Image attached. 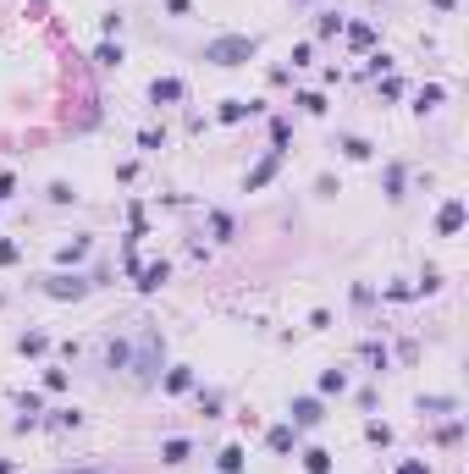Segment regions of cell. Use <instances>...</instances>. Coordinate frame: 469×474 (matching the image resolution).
Masks as SVG:
<instances>
[{
  "mask_svg": "<svg viewBox=\"0 0 469 474\" xmlns=\"http://www.w3.org/2000/svg\"><path fill=\"white\" fill-rule=\"evenodd\" d=\"M254 50H260V44H254L248 33H221V39L205 44V61H210V67H243V61H254Z\"/></svg>",
  "mask_w": 469,
  "mask_h": 474,
  "instance_id": "cell-1",
  "label": "cell"
},
{
  "mask_svg": "<svg viewBox=\"0 0 469 474\" xmlns=\"http://www.w3.org/2000/svg\"><path fill=\"white\" fill-rule=\"evenodd\" d=\"M133 370H138V381H155V375H160V336H155V331L138 336V359H133Z\"/></svg>",
  "mask_w": 469,
  "mask_h": 474,
  "instance_id": "cell-2",
  "label": "cell"
},
{
  "mask_svg": "<svg viewBox=\"0 0 469 474\" xmlns=\"http://www.w3.org/2000/svg\"><path fill=\"white\" fill-rule=\"evenodd\" d=\"M88 287H94V281H83V276H50V281H45L50 298H83Z\"/></svg>",
  "mask_w": 469,
  "mask_h": 474,
  "instance_id": "cell-3",
  "label": "cell"
},
{
  "mask_svg": "<svg viewBox=\"0 0 469 474\" xmlns=\"http://www.w3.org/2000/svg\"><path fill=\"white\" fill-rule=\"evenodd\" d=\"M326 414H320V402L315 397H293V430H310V425H320Z\"/></svg>",
  "mask_w": 469,
  "mask_h": 474,
  "instance_id": "cell-4",
  "label": "cell"
},
{
  "mask_svg": "<svg viewBox=\"0 0 469 474\" xmlns=\"http://www.w3.org/2000/svg\"><path fill=\"white\" fill-rule=\"evenodd\" d=\"M182 94H188L182 78H155V83H150V99H155V105H177Z\"/></svg>",
  "mask_w": 469,
  "mask_h": 474,
  "instance_id": "cell-5",
  "label": "cell"
},
{
  "mask_svg": "<svg viewBox=\"0 0 469 474\" xmlns=\"http://www.w3.org/2000/svg\"><path fill=\"white\" fill-rule=\"evenodd\" d=\"M459 227H464V199H447V204H442V215H436V232L453 237Z\"/></svg>",
  "mask_w": 469,
  "mask_h": 474,
  "instance_id": "cell-6",
  "label": "cell"
},
{
  "mask_svg": "<svg viewBox=\"0 0 469 474\" xmlns=\"http://www.w3.org/2000/svg\"><path fill=\"white\" fill-rule=\"evenodd\" d=\"M276 165H282V149H271V155H265L260 165H254V171H248V193H260V188L276 177Z\"/></svg>",
  "mask_w": 469,
  "mask_h": 474,
  "instance_id": "cell-7",
  "label": "cell"
},
{
  "mask_svg": "<svg viewBox=\"0 0 469 474\" xmlns=\"http://www.w3.org/2000/svg\"><path fill=\"white\" fill-rule=\"evenodd\" d=\"M166 276H171V265L160 259V265H138V293H160L166 287Z\"/></svg>",
  "mask_w": 469,
  "mask_h": 474,
  "instance_id": "cell-8",
  "label": "cell"
},
{
  "mask_svg": "<svg viewBox=\"0 0 469 474\" xmlns=\"http://www.w3.org/2000/svg\"><path fill=\"white\" fill-rule=\"evenodd\" d=\"M188 458H193V441H182V436L160 441V464H188Z\"/></svg>",
  "mask_w": 469,
  "mask_h": 474,
  "instance_id": "cell-9",
  "label": "cell"
},
{
  "mask_svg": "<svg viewBox=\"0 0 469 474\" xmlns=\"http://www.w3.org/2000/svg\"><path fill=\"white\" fill-rule=\"evenodd\" d=\"M293 441H299V430H293V425H276V430L265 436V447H271V452H293Z\"/></svg>",
  "mask_w": 469,
  "mask_h": 474,
  "instance_id": "cell-10",
  "label": "cell"
},
{
  "mask_svg": "<svg viewBox=\"0 0 469 474\" xmlns=\"http://www.w3.org/2000/svg\"><path fill=\"white\" fill-rule=\"evenodd\" d=\"M260 105L254 99H221V122H243V116H254Z\"/></svg>",
  "mask_w": 469,
  "mask_h": 474,
  "instance_id": "cell-11",
  "label": "cell"
},
{
  "mask_svg": "<svg viewBox=\"0 0 469 474\" xmlns=\"http://www.w3.org/2000/svg\"><path fill=\"white\" fill-rule=\"evenodd\" d=\"M304 469L310 474H331V452H326V447H304Z\"/></svg>",
  "mask_w": 469,
  "mask_h": 474,
  "instance_id": "cell-12",
  "label": "cell"
},
{
  "mask_svg": "<svg viewBox=\"0 0 469 474\" xmlns=\"http://www.w3.org/2000/svg\"><path fill=\"white\" fill-rule=\"evenodd\" d=\"M216 469L221 474H243V447H221V452H216Z\"/></svg>",
  "mask_w": 469,
  "mask_h": 474,
  "instance_id": "cell-13",
  "label": "cell"
},
{
  "mask_svg": "<svg viewBox=\"0 0 469 474\" xmlns=\"http://www.w3.org/2000/svg\"><path fill=\"white\" fill-rule=\"evenodd\" d=\"M105 364H111V370H127V364H133V348H127V342H111V348H105Z\"/></svg>",
  "mask_w": 469,
  "mask_h": 474,
  "instance_id": "cell-14",
  "label": "cell"
},
{
  "mask_svg": "<svg viewBox=\"0 0 469 474\" xmlns=\"http://www.w3.org/2000/svg\"><path fill=\"white\" fill-rule=\"evenodd\" d=\"M188 386H193V370H188V364H177V370L166 375V392H188Z\"/></svg>",
  "mask_w": 469,
  "mask_h": 474,
  "instance_id": "cell-15",
  "label": "cell"
},
{
  "mask_svg": "<svg viewBox=\"0 0 469 474\" xmlns=\"http://www.w3.org/2000/svg\"><path fill=\"white\" fill-rule=\"evenodd\" d=\"M320 392L331 397V392H348V370H326L320 375Z\"/></svg>",
  "mask_w": 469,
  "mask_h": 474,
  "instance_id": "cell-16",
  "label": "cell"
},
{
  "mask_svg": "<svg viewBox=\"0 0 469 474\" xmlns=\"http://www.w3.org/2000/svg\"><path fill=\"white\" fill-rule=\"evenodd\" d=\"M348 44H359V50H370V44H376V28H365V22H353V28H348Z\"/></svg>",
  "mask_w": 469,
  "mask_h": 474,
  "instance_id": "cell-17",
  "label": "cell"
},
{
  "mask_svg": "<svg viewBox=\"0 0 469 474\" xmlns=\"http://www.w3.org/2000/svg\"><path fill=\"white\" fill-rule=\"evenodd\" d=\"M436 105H442V83H425V88H420V105H414V111H436Z\"/></svg>",
  "mask_w": 469,
  "mask_h": 474,
  "instance_id": "cell-18",
  "label": "cell"
},
{
  "mask_svg": "<svg viewBox=\"0 0 469 474\" xmlns=\"http://www.w3.org/2000/svg\"><path fill=\"white\" fill-rule=\"evenodd\" d=\"M459 402L453 397H420V414H453Z\"/></svg>",
  "mask_w": 469,
  "mask_h": 474,
  "instance_id": "cell-19",
  "label": "cell"
},
{
  "mask_svg": "<svg viewBox=\"0 0 469 474\" xmlns=\"http://www.w3.org/2000/svg\"><path fill=\"white\" fill-rule=\"evenodd\" d=\"M342 155H348V160H370L376 149H370L365 138H342Z\"/></svg>",
  "mask_w": 469,
  "mask_h": 474,
  "instance_id": "cell-20",
  "label": "cell"
},
{
  "mask_svg": "<svg viewBox=\"0 0 469 474\" xmlns=\"http://www.w3.org/2000/svg\"><path fill=\"white\" fill-rule=\"evenodd\" d=\"M94 61H100V67H122V44H100Z\"/></svg>",
  "mask_w": 469,
  "mask_h": 474,
  "instance_id": "cell-21",
  "label": "cell"
},
{
  "mask_svg": "<svg viewBox=\"0 0 469 474\" xmlns=\"http://www.w3.org/2000/svg\"><path fill=\"white\" fill-rule=\"evenodd\" d=\"M17 348H22V353H45V348H50V336H45V331H28Z\"/></svg>",
  "mask_w": 469,
  "mask_h": 474,
  "instance_id": "cell-22",
  "label": "cell"
},
{
  "mask_svg": "<svg viewBox=\"0 0 469 474\" xmlns=\"http://www.w3.org/2000/svg\"><path fill=\"white\" fill-rule=\"evenodd\" d=\"M210 232L227 243V237H232V215H227V210H216V215H210Z\"/></svg>",
  "mask_w": 469,
  "mask_h": 474,
  "instance_id": "cell-23",
  "label": "cell"
},
{
  "mask_svg": "<svg viewBox=\"0 0 469 474\" xmlns=\"http://www.w3.org/2000/svg\"><path fill=\"white\" fill-rule=\"evenodd\" d=\"M83 254H88V237H72V243L61 248V265H72V259H83Z\"/></svg>",
  "mask_w": 469,
  "mask_h": 474,
  "instance_id": "cell-24",
  "label": "cell"
},
{
  "mask_svg": "<svg viewBox=\"0 0 469 474\" xmlns=\"http://www.w3.org/2000/svg\"><path fill=\"white\" fill-rule=\"evenodd\" d=\"M365 359H370L376 370H387V359H392V353H387V348H381V342H365Z\"/></svg>",
  "mask_w": 469,
  "mask_h": 474,
  "instance_id": "cell-25",
  "label": "cell"
},
{
  "mask_svg": "<svg viewBox=\"0 0 469 474\" xmlns=\"http://www.w3.org/2000/svg\"><path fill=\"white\" fill-rule=\"evenodd\" d=\"M387 193H392V199H403V165H387Z\"/></svg>",
  "mask_w": 469,
  "mask_h": 474,
  "instance_id": "cell-26",
  "label": "cell"
},
{
  "mask_svg": "<svg viewBox=\"0 0 469 474\" xmlns=\"http://www.w3.org/2000/svg\"><path fill=\"white\" fill-rule=\"evenodd\" d=\"M78 419H83L78 408H56V419H50V425H61V430H72V425H78Z\"/></svg>",
  "mask_w": 469,
  "mask_h": 474,
  "instance_id": "cell-27",
  "label": "cell"
},
{
  "mask_svg": "<svg viewBox=\"0 0 469 474\" xmlns=\"http://www.w3.org/2000/svg\"><path fill=\"white\" fill-rule=\"evenodd\" d=\"M299 105H304L310 116H320V111H326V99H320V94H299Z\"/></svg>",
  "mask_w": 469,
  "mask_h": 474,
  "instance_id": "cell-28",
  "label": "cell"
},
{
  "mask_svg": "<svg viewBox=\"0 0 469 474\" xmlns=\"http://www.w3.org/2000/svg\"><path fill=\"white\" fill-rule=\"evenodd\" d=\"M397 474H431V469H425L420 458H403V464H397Z\"/></svg>",
  "mask_w": 469,
  "mask_h": 474,
  "instance_id": "cell-29",
  "label": "cell"
},
{
  "mask_svg": "<svg viewBox=\"0 0 469 474\" xmlns=\"http://www.w3.org/2000/svg\"><path fill=\"white\" fill-rule=\"evenodd\" d=\"M11 193H17V182H11V177H6V171H0V204H6V199H11Z\"/></svg>",
  "mask_w": 469,
  "mask_h": 474,
  "instance_id": "cell-30",
  "label": "cell"
},
{
  "mask_svg": "<svg viewBox=\"0 0 469 474\" xmlns=\"http://www.w3.org/2000/svg\"><path fill=\"white\" fill-rule=\"evenodd\" d=\"M0 265H17V243H0Z\"/></svg>",
  "mask_w": 469,
  "mask_h": 474,
  "instance_id": "cell-31",
  "label": "cell"
},
{
  "mask_svg": "<svg viewBox=\"0 0 469 474\" xmlns=\"http://www.w3.org/2000/svg\"><path fill=\"white\" fill-rule=\"evenodd\" d=\"M166 11L171 17H188V0H166Z\"/></svg>",
  "mask_w": 469,
  "mask_h": 474,
  "instance_id": "cell-32",
  "label": "cell"
},
{
  "mask_svg": "<svg viewBox=\"0 0 469 474\" xmlns=\"http://www.w3.org/2000/svg\"><path fill=\"white\" fill-rule=\"evenodd\" d=\"M431 6H436V11H453V0H431Z\"/></svg>",
  "mask_w": 469,
  "mask_h": 474,
  "instance_id": "cell-33",
  "label": "cell"
},
{
  "mask_svg": "<svg viewBox=\"0 0 469 474\" xmlns=\"http://www.w3.org/2000/svg\"><path fill=\"white\" fill-rule=\"evenodd\" d=\"M61 474H100V469H61Z\"/></svg>",
  "mask_w": 469,
  "mask_h": 474,
  "instance_id": "cell-34",
  "label": "cell"
},
{
  "mask_svg": "<svg viewBox=\"0 0 469 474\" xmlns=\"http://www.w3.org/2000/svg\"><path fill=\"white\" fill-rule=\"evenodd\" d=\"M0 474H11V464H6V458H0Z\"/></svg>",
  "mask_w": 469,
  "mask_h": 474,
  "instance_id": "cell-35",
  "label": "cell"
}]
</instances>
